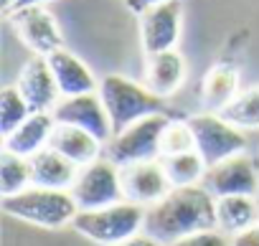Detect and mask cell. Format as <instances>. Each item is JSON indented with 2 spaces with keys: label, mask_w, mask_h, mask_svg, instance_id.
Segmentation results:
<instances>
[{
  "label": "cell",
  "mask_w": 259,
  "mask_h": 246,
  "mask_svg": "<svg viewBox=\"0 0 259 246\" xmlns=\"http://www.w3.org/2000/svg\"><path fill=\"white\" fill-rule=\"evenodd\" d=\"M31 117V107L26 102V96L21 94V89L13 84V86H6L3 94H0V135H11L18 125Z\"/></svg>",
  "instance_id": "cb8c5ba5"
},
{
  "label": "cell",
  "mask_w": 259,
  "mask_h": 246,
  "mask_svg": "<svg viewBox=\"0 0 259 246\" xmlns=\"http://www.w3.org/2000/svg\"><path fill=\"white\" fill-rule=\"evenodd\" d=\"M16 86L26 96L31 112H54V107L61 102V89H59V81L51 71L49 56L33 54L23 64Z\"/></svg>",
  "instance_id": "4fadbf2b"
},
{
  "label": "cell",
  "mask_w": 259,
  "mask_h": 246,
  "mask_svg": "<svg viewBox=\"0 0 259 246\" xmlns=\"http://www.w3.org/2000/svg\"><path fill=\"white\" fill-rule=\"evenodd\" d=\"M168 114H150L138 122H133L127 130L117 132L107 145L104 153L112 163L130 165V163H143V160H158L160 158V140L168 127Z\"/></svg>",
  "instance_id": "5b68a950"
},
{
  "label": "cell",
  "mask_w": 259,
  "mask_h": 246,
  "mask_svg": "<svg viewBox=\"0 0 259 246\" xmlns=\"http://www.w3.org/2000/svg\"><path fill=\"white\" fill-rule=\"evenodd\" d=\"M188 66L181 51H160L145 59V86L158 96H173L186 81Z\"/></svg>",
  "instance_id": "5bb4252c"
},
{
  "label": "cell",
  "mask_w": 259,
  "mask_h": 246,
  "mask_svg": "<svg viewBox=\"0 0 259 246\" xmlns=\"http://www.w3.org/2000/svg\"><path fill=\"white\" fill-rule=\"evenodd\" d=\"M0 206H3L6 216H13L23 223L41 226V228L69 226L79 213V206L71 190L41 188V185H31L16 195H3Z\"/></svg>",
  "instance_id": "7a4b0ae2"
},
{
  "label": "cell",
  "mask_w": 259,
  "mask_h": 246,
  "mask_svg": "<svg viewBox=\"0 0 259 246\" xmlns=\"http://www.w3.org/2000/svg\"><path fill=\"white\" fill-rule=\"evenodd\" d=\"M259 221V203L254 195H221L216 198V228L236 236Z\"/></svg>",
  "instance_id": "ffe728a7"
},
{
  "label": "cell",
  "mask_w": 259,
  "mask_h": 246,
  "mask_svg": "<svg viewBox=\"0 0 259 246\" xmlns=\"http://www.w3.org/2000/svg\"><path fill=\"white\" fill-rule=\"evenodd\" d=\"M71 195L79 206V211H94L104 206H114L124 201L122 193V178L119 165L109 158H99L79 170L76 183L71 185Z\"/></svg>",
  "instance_id": "52a82bcc"
},
{
  "label": "cell",
  "mask_w": 259,
  "mask_h": 246,
  "mask_svg": "<svg viewBox=\"0 0 259 246\" xmlns=\"http://www.w3.org/2000/svg\"><path fill=\"white\" fill-rule=\"evenodd\" d=\"M216 228V195L201 185L170 188V193L148 208L145 233L160 243H173L188 233Z\"/></svg>",
  "instance_id": "6da1fadb"
},
{
  "label": "cell",
  "mask_w": 259,
  "mask_h": 246,
  "mask_svg": "<svg viewBox=\"0 0 259 246\" xmlns=\"http://www.w3.org/2000/svg\"><path fill=\"white\" fill-rule=\"evenodd\" d=\"M56 119L51 112H31V117L18 125L11 135L3 137V150L16 153L21 158H33L44 147H49Z\"/></svg>",
  "instance_id": "9a60e30c"
},
{
  "label": "cell",
  "mask_w": 259,
  "mask_h": 246,
  "mask_svg": "<svg viewBox=\"0 0 259 246\" xmlns=\"http://www.w3.org/2000/svg\"><path fill=\"white\" fill-rule=\"evenodd\" d=\"M239 130H259V84L236 94V99L219 112Z\"/></svg>",
  "instance_id": "603a6c76"
},
{
  "label": "cell",
  "mask_w": 259,
  "mask_h": 246,
  "mask_svg": "<svg viewBox=\"0 0 259 246\" xmlns=\"http://www.w3.org/2000/svg\"><path fill=\"white\" fill-rule=\"evenodd\" d=\"M188 125L196 137V150L206 160V165H219L226 158L241 155L246 150L244 130L231 125L219 112H201L188 117Z\"/></svg>",
  "instance_id": "8992f818"
},
{
  "label": "cell",
  "mask_w": 259,
  "mask_h": 246,
  "mask_svg": "<svg viewBox=\"0 0 259 246\" xmlns=\"http://www.w3.org/2000/svg\"><path fill=\"white\" fill-rule=\"evenodd\" d=\"M160 165L168 175V183L173 188H186V185H201L203 175L208 170L206 160L198 155V150L178 153V155H163Z\"/></svg>",
  "instance_id": "44dd1931"
},
{
  "label": "cell",
  "mask_w": 259,
  "mask_h": 246,
  "mask_svg": "<svg viewBox=\"0 0 259 246\" xmlns=\"http://www.w3.org/2000/svg\"><path fill=\"white\" fill-rule=\"evenodd\" d=\"M54 119L61 125H74L87 132H92L104 145L112 140V119L107 114V107L97 91L76 94V96H61V102L54 107Z\"/></svg>",
  "instance_id": "9c48e42d"
},
{
  "label": "cell",
  "mask_w": 259,
  "mask_h": 246,
  "mask_svg": "<svg viewBox=\"0 0 259 246\" xmlns=\"http://www.w3.org/2000/svg\"><path fill=\"white\" fill-rule=\"evenodd\" d=\"M165 246H231V238L219 228H208V231L188 233V236H183L173 243H165Z\"/></svg>",
  "instance_id": "484cf974"
},
{
  "label": "cell",
  "mask_w": 259,
  "mask_h": 246,
  "mask_svg": "<svg viewBox=\"0 0 259 246\" xmlns=\"http://www.w3.org/2000/svg\"><path fill=\"white\" fill-rule=\"evenodd\" d=\"M31 185H33L31 158H21L16 153H8V150L0 153V193L16 195Z\"/></svg>",
  "instance_id": "7402d4cb"
},
{
  "label": "cell",
  "mask_w": 259,
  "mask_h": 246,
  "mask_svg": "<svg viewBox=\"0 0 259 246\" xmlns=\"http://www.w3.org/2000/svg\"><path fill=\"white\" fill-rule=\"evenodd\" d=\"M145 213H148L145 206L119 201L114 206L79 211L76 218L71 221V228L99 246H117L145 228Z\"/></svg>",
  "instance_id": "3957f363"
},
{
  "label": "cell",
  "mask_w": 259,
  "mask_h": 246,
  "mask_svg": "<svg viewBox=\"0 0 259 246\" xmlns=\"http://www.w3.org/2000/svg\"><path fill=\"white\" fill-rule=\"evenodd\" d=\"M16 38L31 48L38 56H49L59 48H64V33L59 28V21L54 18L51 11H46L44 6H26V8H16L8 16Z\"/></svg>",
  "instance_id": "ba28073f"
},
{
  "label": "cell",
  "mask_w": 259,
  "mask_h": 246,
  "mask_svg": "<svg viewBox=\"0 0 259 246\" xmlns=\"http://www.w3.org/2000/svg\"><path fill=\"white\" fill-rule=\"evenodd\" d=\"M239 94V69L229 61L213 64L201 81V102L206 112H221Z\"/></svg>",
  "instance_id": "d6986e66"
},
{
  "label": "cell",
  "mask_w": 259,
  "mask_h": 246,
  "mask_svg": "<svg viewBox=\"0 0 259 246\" xmlns=\"http://www.w3.org/2000/svg\"><path fill=\"white\" fill-rule=\"evenodd\" d=\"M203 185L216 195H256L259 190V173L251 158L234 155L219 165H211L203 175Z\"/></svg>",
  "instance_id": "7c38bea8"
},
{
  "label": "cell",
  "mask_w": 259,
  "mask_h": 246,
  "mask_svg": "<svg viewBox=\"0 0 259 246\" xmlns=\"http://www.w3.org/2000/svg\"><path fill=\"white\" fill-rule=\"evenodd\" d=\"M160 3H165V0H127V8L133 11V13H138V16H143L148 8L160 6Z\"/></svg>",
  "instance_id": "f1b7e54d"
},
{
  "label": "cell",
  "mask_w": 259,
  "mask_h": 246,
  "mask_svg": "<svg viewBox=\"0 0 259 246\" xmlns=\"http://www.w3.org/2000/svg\"><path fill=\"white\" fill-rule=\"evenodd\" d=\"M46 3V0H18V3H16V8H26V6H44ZM13 8V11H16ZM11 16V13H8Z\"/></svg>",
  "instance_id": "f546056e"
},
{
  "label": "cell",
  "mask_w": 259,
  "mask_h": 246,
  "mask_svg": "<svg viewBox=\"0 0 259 246\" xmlns=\"http://www.w3.org/2000/svg\"><path fill=\"white\" fill-rule=\"evenodd\" d=\"M49 64H51V71L59 81L61 96H76V94H89V91L99 89L92 69L76 54L59 48V51L49 54Z\"/></svg>",
  "instance_id": "2e32d148"
},
{
  "label": "cell",
  "mask_w": 259,
  "mask_h": 246,
  "mask_svg": "<svg viewBox=\"0 0 259 246\" xmlns=\"http://www.w3.org/2000/svg\"><path fill=\"white\" fill-rule=\"evenodd\" d=\"M181 23H183L181 0H165L160 6L148 8L140 16V41L145 56L176 48L181 38Z\"/></svg>",
  "instance_id": "30bf717a"
},
{
  "label": "cell",
  "mask_w": 259,
  "mask_h": 246,
  "mask_svg": "<svg viewBox=\"0 0 259 246\" xmlns=\"http://www.w3.org/2000/svg\"><path fill=\"white\" fill-rule=\"evenodd\" d=\"M31 170H33V185L41 188H59V190H71V185L79 178V165L64 158L54 147H44L31 158Z\"/></svg>",
  "instance_id": "ac0fdd59"
},
{
  "label": "cell",
  "mask_w": 259,
  "mask_h": 246,
  "mask_svg": "<svg viewBox=\"0 0 259 246\" xmlns=\"http://www.w3.org/2000/svg\"><path fill=\"white\" fill-rule=\"evenodd\" d=\"M119 178H122V193L124 201L138 203V206H155L158 201H163L170 193V183L168 175L160 165V160H143V163H130L119 168Z\"/></svg>",
  "instance_id": "8fae6325"
},
{
  "label": "cell",
  "mask_w": 259,
  "mask_h": 246,
  "mask_svg": "<svg viewBox=\"0 0 259 246\" xmlns=\"http://www.w3.org/2000/svg\"><path fill=\"white\" fill-rule=\"evenodd\" d=\"M188 150H196V137H193V130L186 122H168V127L163 132V140H160V158L163 155H178V153H188Z\"/></svg>",
  "instance_id": "d4e9b609"
},
{
  "label": "cell",
  "mask_w": 259,
  "mask_h": 246,
  "mask_svg": "<svg viewBox=\"0 0 259 246\" xmlns=\"http://www.w3.org/2000/svg\"><path fill=\"white\" fill-rule=\"evenodd\" d=\"M49 147L59 150L64 158H69L71 163H76L79 168H84V165H89V163H94V160L102 158L104 142L97 140L92 132H87V130H81V127L61 125V122H56Z\"/></svg>",
  "instance_id": "e0dca14e"
},
{
  "label": "cell",
  "mask_w": 259,
  "mask_h": 246,
  "mask_svg": "<svg viewBox=\"0 0 259 246\" xmlns=\"http://www.w3.org/2000/svg\"><path fill=\"white\" fill-rule=\"evenodd\" d=\"M117 246H160V241H155L153 236H148V233L143 231V233L127 238V241H122V243H117Z\"/></svg>",
  "instance_id": "83f0119b"
},
{
  "label": "cell",
  "mask_w": 259,
  "mask_h": 246,
  "mask_svg": "<svg viewBox=\"0 0 259 246\" xmlns=\"http://www.w3.org/2000/svg\"><path fill=\"white\" fill-rule=\"evenodd\" d=\"M99 96L107 107V114L112 119V132L127 130L133 122L150 117V114H163V96L153 94L148 86L127 79L122 74H107L99 84ZM112 135V137H114Z\"/></svg>",
  "instance_id": "277c9868"
},
{
  "label": "cell",
  "mask_w": 259,
  "mask_h": 246,
  "mask_svg": "<svg viewBox=\"0 0 259 246\" xmlns=\"http://www.w3.org/2000/svg\"><path fill=\"white\" fill-rule=\"evenodd\" d=\"M231 246H259V221L249 226L246 231L231 236Z\"/></svg>",
  "instance_id": "4316f807"
}]
</instances>
